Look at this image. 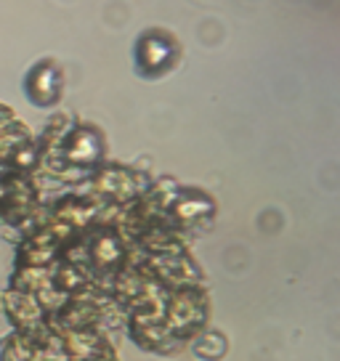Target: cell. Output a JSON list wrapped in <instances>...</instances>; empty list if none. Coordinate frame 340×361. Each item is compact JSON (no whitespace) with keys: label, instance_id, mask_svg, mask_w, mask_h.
I'll return each instance as SVG.
<instances>
[{"label":"cell","instance_id":"cell-1","mask_svg":"<svg viewBox=\"0 0 340 361\" xmlns=\"http://www.w3.org/2000/svg\"><path fill=\"white\" fill-rule=\"evenodd\" d=\"M56 88H59V75H56V69L51 67L48 61L37 64V67L30 72V80H27V93L32 96V102H37V104L56 102Z\"/></svg>","mask_w":340,"mask_h":361}]
</instances>
